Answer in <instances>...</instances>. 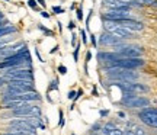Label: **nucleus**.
<instances>
[{"label":"nucleus","mask_w":157,"mask_h":135,"mask_svg":"<svg viewBox=\"0 0 157 135\" xmlns=\"http://www.w3.org/2000/svg\"><path fill=\"white\" fill-rule=\"evenodd\" d=\"M103 128H105V129H108V131H113L115 128H117V124H113V122H108Z\"/></svg>","instance_id":"f3484780"},{"label":"nucleus","mask_w":157,"mask_h":135,"mask_svg":"<svg viewBox=\"0 0 157 135\" xmlns=\"http://www.w3.org/2000/svg\"><path fill=\"white\" fill-rule=\"evenodd\" d=\"M10 41H12V38L9 36V35H7L6 38H0V48L6 47V44H7V42H10Z\"/></svg>","instance_id":"4468645a"},{"label":"nucleus","mask_w":157,"mask_h":135,"mask_svg":"<svg viewBox=\"0 0 157 135\" xmlns=\"http://www.w3.org/2000/svg\"><path fill=\"white\" fill-rule=\"evenodd\" d=\"M90 42H92V45H93V47H96V45H98V41H96V36L93 34H90Z\"/></svg>","instance_id":"c85d7f7f"},{"label":"nucleus","mask_w":157,"mask_h":135,"mask_svg":"<svg viewBox=\"0 0 157 135\" xmlns=\"http://www.w3.org/2000/svg\"><path fill=\"white\" fill-rule=\"evenodd\" d=\"M58 115H60V122H58V126L63 128V126H64V113H63V111H60Z\"/></svg>","instance_id":"412c9836"},{"label":"nucleus","mask_w":157,"mask_h":135,"mask_svg":"<svg viewBox=\"0 0 157 135\" xmlns=\"http://www.w3.org/2000/svg\"><path fill=\"white\" fill-rule=\"evenodd\" d=\"M41 16L45 17V19H50V13L48 12H41Z\"/></svg>","instance_id":"7c9ffc66"},{"label":"nucleus","mask_w":157,"mask_h":135,"mask_svg":"<svg viewBox=\"0 0 157 135\" xmlns=\"http://www.w3.org/2000/svg\"><path fill=\"white\" fill-rule=\"evenodd\" d=\"M12 116L16 118H29V116H41V107L35 106V105H25L17 109H12Z\"/></svg>","instance_id":"20e7f679"},{"label":"nucleus","mask_w":157,"mask_h":135,"mask_svg":"<svg viewBox=\"0 0 157 135\" xmlns=\"http://www.w3.org/2000/svg\"><path fill=\"white\" fill-rule=\"evenodd\" d=\"M124 39H119L117 36H113L112 34L109 32H103V34L99 36V44L102 47H119V45H124L122 44Z\"/></svg>","instance_id":"6e6552de"},{"label":"nucleus","mask_w":157,"mask_h":135,"mask_svg":"<svg viewBox=\"0 0 157 135\" xmlns=\"http://www.w3.org/2000/svg\"><path fill=\"white\" fill-rule=\"evenodd\" d=\"M36 3H39V5L42 6V7H45V6H47V3H45V0H36Z\"/></svg>","instance_id":"e433bc0d"},{"label":"nucleus","mask_w":157,"mask_h":135,"mask_svg":"<svg viewBox=\"0 0 157 135\" xmlns=\"http://www.w3.org/2000/svg\"><path fill=\"white\" fill-rule=\"evenodd\" d=\"M0 21H3V13L0 12Z\"/></svg>","instance_id":"a19ab883"},{"label":"nucleus","mask_w":157,"mask_h":135,"mask_svg":"<svg viewBox=\"0 0 157 135\" xmlns=\"http://www.w3.org/2000/svg\"><path fill=\"white\" fill-rule=\"evenodd\" d=\"M76 15H77V19H78V21H83V9H82V6H80L77 10H76Z\"/></svg>","instance_id":"aec40b11"},{"label":"nucleus","mask_w":157,"mask_h":135,"mask_svg":"<svg viewBox=\"0 0 157 135\" xmlns=\"http://www.w3.org/2000/svg\"><path fill=\"white\" fill-rule=\"evenodd\" d=\"M2 60H3V57H2V54H0V61H2Z\"/></svg>","instance_id":"79ce46f5"},{"label":"nucleus","mask_w":157,"mask_h":135,"mask_svg":"<svg viewBox=\"0 0 157 135\" xmlns=\"http://www.w3.org/2000/svg\"><path fill=\"white\" fill-rule=\"evenodd\" d=\"M71 135H76V134H71Z\"/></svg>","instance_id":"37998d69"},{"label":"nucleus","mask_w":157,"mask_h":135,"mask_svg":"<svg viewBox=\"0 0 157 135\" xmlns=\"http://www.w3.org/2000/svg\"><path fill=\"white\" fill-rule=\"evenodd\" d=\"M58 73L63 74V76L67 74V67H66V66H58Z\"/></svg>","instance_id":"5701e85b"},{"label":"nucleus","mask_w":157,"mask_h":135,"mask_svg":"<svg viewBox=\"0 0 157 135\" xmlns=\"http://www.w3.org/2000/svg\"><path fill=\"white\" fill-rule=\"evenodd\" d=\"M38 29H39V31H42V32H44V34L47 35V36H51V35L54 34L52 31H50V29H47V28H45V26L42 25V23H39V25H38Z\"/></svg>","instance_id":"ddd939ff"},{"label":"nucleus","mask_w":157,"mask_h":135,"mask_svg":"<svg viewBox=\"0 0 157 135\" xmlns=\"http://www.w3.org/2000/svg\"><path fill=\"white\" fill-rule=\"evenodd\" d=\"M52 12L57 13V15H61V13H64V9L60 7V6H52Z\"/></svg>","instance_id":"a211bd4d"},{"label":"nucleus","mask_w":157,"mask_h":135,"mask_svg":"<svg viewBox=\"0 0 157 135\" xmlns=\"http://www.w3.org/2000/svg\"><path fill=\"white\" fill-rule=\"evenodd\" d=\"M111 34H112L113 36L119 38V39H129V38L132 36V32L128 31L127 28L121 26V25H117V26L112 29V32H111Z\"/></svg>","instance_id":"9d476101"},{"label":"nucleus","mask_w":157,"mask_h":135,"mask_svg":"<svg viewBox=\"0 0 157 135\" xmlns=\"http://www.w3.org/2000/svg\"><path fill=\"white\" fill-rule=\"evenodd\" d=\"M90 58H92V52H87V54H86V62H89L90 61Z\"/></svg>","instance_id":"c9c22d12"},{"label":"nucleus","mask_w":157,"mask_h":135,"mask_svg":"<svg viewBox=\"0 0 157 135\" xmlns=\"http://www.w3.org/2000/svg\"><path fill=\"white\" fill-rule=\"evenodd\" d=\"M122 135H135V134H134V131H132V129H127Z\"/></svg>","instance_id":"72a5a7b5"},{"label":"nucleus","mask_w":157,"mask_h":135,"mask_svg":"<svg viewBox=\"0 0 157 135\" xmlns=\"http://www.w3.org/2000/svg\"><path fill=\"white\" fill-rule=\"evenodd\" d=\"M2 73H5V77L9 80L13 79H23V80H32L34 81V74L31 67H13L2 70Z\"/></svg>","instance_id":"f257e3e1"},{"label":"nucleus","mask_w":157,"mask_h":135,"mask_svg":"<svg viewBox=\"0 0 157 135\" xmlns=\"http://www.w3.org/2000/svg\"><path fill=\"white\" fill-rule=\"evenodd\" d=\"M122 103L128 107H147L150 105V100H148L147 97H141V96L135 95L134 97H131L128 100H124Z\"/></svg>","instance_id":"1a4fd4ad"},{"label":"nucleus","mask_w":157,"mask_h":135,"mask_svg":"<svg viewBox=\"0 0 157 135\" xmlns=\"http://www.w3.org/2000/svg\"><path fill=\"white\" fill-rule=\"evenodd\" d=\"M117 48V52H119L122 57H127V58H140L143 55V50L141 48H137V47H128V45H119V47H115Z\"/></svg>","instance_id":"423d86ee"},{"label":"nucleus","mask_w":157,"mask_h":135,"mask_svg":"<svg viewBox=\"0 0 157 135\" xmlns=\"http://www.w3.org/2000/svg\"><path fill=\"white\" fill-rule=\"evenodd\" d=\"M138 118L143 124L148 125L151 128L157 129V109L156 107H144L140 113H138Z\"/></svg>","instance_id":"39448f33"},{"label":"nucleus","mask_w":157,"mask_h":135,"mask_svg":"<svg viewBox=\"0 0 157 135\" xmlns=\"http://www.w3.org/2000/svg\"><path fill=\"white\" fill-rule=\"evenodd\" d=\"M76 38H77V36H76V34L71 35V45H73V47H76Z\"/></svg>","instance_id":"2f4dec72"},{"label":"nucleus","mask_w":157,"mask_h":135,"mask_svg":"<svg viewBox=\"0 0 157 135\" xmlns=\"http://www.w3.org/2000/svg\"><path fill=\"white\" fill-rule=\"evenodd\" d=\"M28 6L31 9H34V10H38V3H36V0H28Z\"/></svg>","instance_id":"2eb2a0df"},{"label":"nucleus","mask_w":157,"mask_h":135,"mask_svg":"<svg viewBox=\"0 0 157 135\" xmlns=\"http://www.w3.org/2000/svg\"><path fill=\"white\" fill-rule=\"evenodd\" d=\"M140 5H146V6H153L157 7V0H137Z\"/></svg>","instance_id":"f8f14e48"},{"label":"nucleus","mask_w":157,"mask_h":135,"mask_svg":"<svg viewBox=\"0 0 157 135\" xmlns=\"http://www.w3.org/2000/svg\"><path fill=\"white\" fill-rule=\"evenodd\" d=\"M2 135H28V134H15V132H6V134H2Z\"/></svg>","instance_id":"58836bf2"},{"label":"nucleus","mask_w":157,"mask_h":135,"mask_svg":"<svg viewBox=\"0 0 157 135\" xmlns=\"http://www.w3.org/2000/svg\"><path fill=\"white\" fill-rule=\"evenodd\" d=\"M118 116H119V118H122V119L127 118V115H125L124 112H118Z\"/></svg>","instance_id":"4c0bfd02"},{"label":"nucleus","mask_w":157,"mask_h":135,"mask_svg":"<svg viewBox=\"0 0 157 135\" xmlns=\"http://www.w3.org/2000/svg\"><path fill=\"white\" fill-rule=\"evenodd\" d=\"M80 35H82V41H83V44H87V36H86V31H80Z\"/></svg>","instance_id":"bb28decb"},{"label":"nucleus","mask_w":157,"mask_h":135,"mask_svg":"<svg viewBox=\"0 0 157 135\" xmlns=\"http://www.w3.org/2000/svg\"><path fill=\"white\" fill-rule=\"evenodd\" d=\"M74 28H76V23H74V22H70V23H68V29H70V31H73Z\"/></svg>","instance_id":"f704fd0d"},{"label":"nucleus","mask_w":157,"mask_h":135,"mask_svg":"<svg viewBox=\"0 0 157 135\" xmlns=\"http://www.w3.org/2000/svg\"><path fill=\"white\" fill-rule=\"evenodd\" d=\"M132 131H134L135 135H146L144 129H143V128H140V126H134V128H132Z\"/></svg>","instance_id":"dca6fc26"},{"label":"nucleus","mask_w":157,"mask_h":135,"mask_svg":"<svg viewBox=\"0 0 157 135\" xmlns=\"http://www.w3.org/2000/svg\"><path fill=\"white\" fill-rule=\"evenodd\" d=\"M103 5L106 6L108 9H118V7L128 5V2H125V0H103Z\"/></svg>","instance_id":"9b49d317"},{"label":"nucleus","mask_w":157,"mask_h":135,"mask_svg":"<svg viewBox=\"0 0 157 135\" xmlns=\"http://www.w3.org/2000/svg\"><path fill=\"white\" fill-rule=\"evenodd\" d=\"M57 50H58V47H54V48H52V50H51V51H50V52H51V54H54V52H56V51H57Z\"/></svg>","instance_id":"ea45409f"},{"label":"nucleus","mask_w":157,"mask_h":135,"mask_svg":"<svg viewBox=\"0 0 157 135\" xmlns=\"http://www.w3.org/2000/svg\"><path fill=\"white\" fill-rule=\"evenodd\" d=\"M90 19H92V10L89 12V16L86 17V29L89 31V23H90Z\"/></svg>","instance_id":"cd10ccee"},{"label":"nucleus","mask_w":157,"mask_h":135,"mask_svg":"<svg viewBox=\"0 0 157 135\" xmlns=\"http://www.w3.org/2000/svg\"><path fill=\"white\" fill-rule=\"evenodd\" d=\"M118 25H121L124 28H127L131 32H141L144 29V25L138 21H135L132 17H125V19H119V21H115Z\"/></svg>","instance_id":"0eeeda50"},{"label":"nucleus","mask_w":157,"mask_h":135,"mask_svg":"<svg viewBox=\"0 0 157 135\" xmlns=\"http://www.w3.org/2000/svg\"><path fill=\"white\" fill-rule=\"evenodd\" d=\"M101 129H102L101 124H95L92 128H90V131H92V132H96V131H101Z\"/></svg>","instance_id":"393cba45"},{"label":"nucleus","mask_w":157,"mask_h":135,"mask_svg":"<svg viewBox=\"0 0 157 135\" xmlns=\"http://www.w3.org/2000/svg\"><path fill=\"white\" fill-rule=\"evenodd\" d=\"M144 66V60L143 58H119L115 61L108 62L105 67H119V68H125V70H135V68H140Z\"/></svg>","instance_id":"f03ea898"},{"label":"nucleus","mask_w":157,"mask_h":135,"mask_svg":"<svg viewBox=\"0 0 157 135\" xmlns=\"http://www.w3.org/2000/svg\"><path fill=\"white\" fill-rule=\"evenodd\" d=\"M73 58H74V61L77 62L78 61V45L74 48V52H73Z\"/></svg>","instance_id":"b1692460"},{"label":"nucleus","mask_w":157,"mask_h":135,"mask_svg":"<svg viewBox=\"0 0 157 135\" xmlns=\"http://www.w3.org/2000/svg\"><path fill=\"white\" fill-rule=\"evenodd\" d=\"M9 100H23V102H39L41 96L36 92H23V93H7L3 95V102Z\"/></svg>","instance_id":"7ed1b4c3"},{"label":"nucleus","mask_w":157,"mask_h":135,"mask_svg":"<svg viewBox=\"0 0 157 135\" xmlns=\"http://www.w3.org/2000/svg\"><path fill=\"white\" fill-rule=\"evenodd\" d=\"M5 86H7V79L3 76V77H0V89H3Z\"/></svg>","instance_id":"4be33fe9"},{"label":"nucleus","mask_w":157,"mask_h":135,"mask_svg":"<svg viewBox=\"0 0 157 135\" xmlns=\"http://www.w3.org/2000/svg\"><path fill=\"white\" fill-rule=\"evenodd\" d=\"M35 54H36V57H38V60L41 62H44V60H42V57H41V54H39V51L38 50H35Z\"/></svg>","instance_id":"473e14b6"},{"label":"nucleus","mask_w":157,"mask_h":135,"mask_svg":"<svg viewBox=\"0 0 157 135\" xmlns=\"http://www.w3.org/2000/svg\"><path fill=\"white\" fill-rule=\"evenodd\" d=\"M99 115H101L102 118H106L108 115H109V111L108 109H102V111H99Z\"/></svg>","instance_id":"a878e982"},{"label":"nucleus","mask_w":157,"mask_h":135,"mask_svg":"<svg viewBox=\"0 0 157 135\" xmlns=\"http://www.w3.org/2000/svg\"><path fill=\"white\" fill-rule=\"evenodd\" d=\"M58 90V80H52V81H51V86H50V89H48V92H50V90Z\"/></svg>","instance_id":"6ab92c4d"},{"label":"nucleus","mask_w":157,"mask_h":135,"mask_svg":"<svg viewBox=\"0 0 157 135\" xmlns=\"http://www.w3.org/2000/svg\"><path fill=\"white\" fill-rule=\"evenodd\" d=\"M67 97H68V99H71V100H74V99H76V92H74V90H71V92L68 93Z\"/></svg>","instance_id":"c756f323"}]
</instances>
